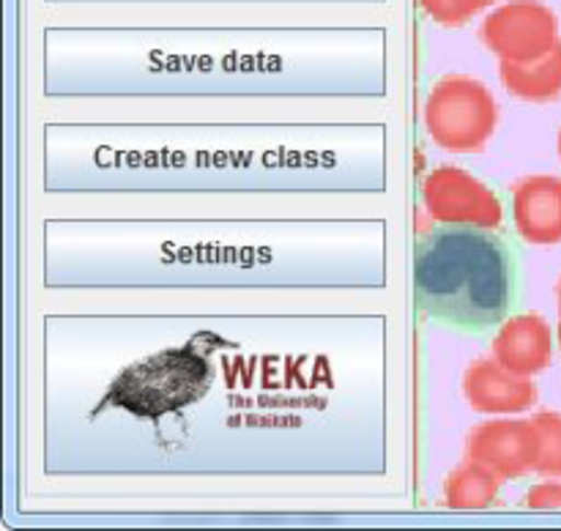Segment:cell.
Listing matches in <instances>:
<instances>
[{
    "label": "cell",
    "mask_w": 561,
    "mask_h": 531,
    "mask_svg": "<svg viewBox=\"0 0 561 531\" xmlns=\"http://www.w3.org/2000/svg\"><path fill=\"white\" fill-rule=\"evenodd\" d=\"M414 290L420 310L444 326H502L518 296L515 250L491 228L442 224L416 244Z\"/></svg>",
    "instance_id": "cell-1"
},
{
    "label": "cell",
    "mask_w": 561,
    "mask_h": 531,
    "mask_svg": "<svg viewBox=\"0 0 561 531\" xmlns=\"http://www.w3.org/2000/svg\"><path fill=\"white\" fill-rule=\"evenodd\" d=\"M211 381V361L195 345H181L146 356L137 365L121 370L104 400L142 419H159L164 414H179L181 408L206 397Z\"/></svg>",
    "instance_id": "cell-2"
},
{
    "label": "cell",
    "mask_w": 561,
    "mask_h": 531,
    "mask_svg": "<svg viewBox=\"0 0 561 531\" xmlns=\"http://www.w3.org/2000/svg\"><path fill=\"white\" fill-rule=\"evenodd\" d=\"M499 126V104L474 77L449 74L433 85L425 102V129L438 148L480 151Z\"/></svg>",
    "instance_id": "cell-3"
},
{
    "label": "cell",
    "mask_w": 561,
    "mask_h": 531,
    "mask_svg": "<svg viewBox=\"0 0 561 531\" xmlns=\"http://www.w3.org/2000/svg\"><path fill=\"white\" fill-rule=\"evenodd\" d=\"M480 38L502 60L529 64L559 42V16L540 0H510L482 20Z\"/></svg>",
    "instance_id": "cell-4"
},
{
    "label": "cell",
    "mask_w": 561,
    "mask_h": 531,
    "mask_svg": "<svg viewBox=\"0 0 561 531\" xmlns=\"http://www.w3.org/2000/svg\"><path fill=\"white\" fill-rule=\"evenodd\" d=\"M422 203L427 213L442 224H474V228H502L504 206L491 186L463 168L444 164L422 184Z\"/></svg>",
    "instance_id": "cell-5"
},
{
    "label": "cell",
    "mask_w": 561,
    "mask_h": 531,
    "mask_svg": "<svg viewBox=\"0 0 561 531\" xmlns=\"http://www.w3.org/2000/svg\"><path fill=\"white\" fill-rule=\"evenodd\" d=\"M540 432L531 419H491L471 427L466 460L482 463L502 480H520L535 471Z\"/></svg>",
    "instance_id": "cell-6"
},
{
    "label": "cell",
    "mask_w": 561,
    "mask_h": 531,
    "mask_svg": "<svg viewBox=\"0 0 561 531\" xmlns=\"http://www.w3.org/2000/svg\"><path fill=\"white\" fill-rule=\"evenodd\" d=\"M513 219L520 239L537 246L561 244V178L526 175L513 186Z\"/></svg>",
    "instance_id": "cell-7"
},
{
    "label": "cell",
    "mask_w": 561,
    "mask_h": 531,
    "mask_svg": "<svg viewBox=\"0 0 561 531\" xmlns=\"http://www.w3.org/2000/svg\"><path fill=\"white\" fill-rule=\"evenodd\" d=\"M493 359L524 378L548 370L553 359V332L546 318L537 312L507 318L493 337Z\"/></svg>",
    "instance_id": "cell-8"
},
{
    "label": "cell",
    "mask_w": 561,
    "mask_h": 531,
    "mask_svg": "<svg viewBox=\"0 0 561 531\" xmlns=\"http://www.w3.org/2000/svg\"><path fill=\"white\" fill-rule=\"evenodd\" d=\"M463 394L480 414H524L540 392L531 378L504 370L496 359H477L463 376Z\"/></svg>",
    "instance_id": "cell-9"
},
{
    "label": "cell",
    "mask_w": 561,
    "mask_h": 531,
    "mask_svg": "<svg viewBox=\"0 0 561 531\" xmlns=\"http://www.w3.org/2000/svg\"><path fill=\"white\" fill-rule=\"evenodd\" d=\"M499 77L507 85V91L513 96L524 99V102H557L561 96V38L553 44L551 53H546L537 60H529V64L502 60Z\"/></svg>",
    "instance_id": "cell-10"
},
{
    "label": "cell",
    "mask_w": 561,
    "mask_h": 531,
    "mask_svg": "<svg viewBox=\"0 0 561 531\" xmlns=\"http://www.w3.org/2000/svg\"><path fill=\"white\" fill-rule=\"evenodd\" d=\"M502 476L482 463L466 460L444 480V504L449 509H488L496 504Z\"/></svg>",
    "instance_id": "cell-11"
},
{
    "label": "cell",
    "mask_w": 561,
    "mask_h": 531,
    "mask_svg": "<svg viewBox=\"0 0 561 531\" xmlns=\"http://www.w3.org/2000/svg\"><path fill=\"white\" fill-rule=\"evenodd\" d=\"M540 432V454H537L535 474L561 480V414L557 411H540L531 416Z\"/></svg>",
    "instance_id": "cell-12"
},
{
    "label": "cell",
    "mask_w": 561,
    "mask_h": 531,
    "mask_svg": "<svg viewBox=\"0 0 561 531\" xmlns=\"http://www.w3.org/2000/svg\"><path fill=\"white\" fill-rule=\"evenodd\" d=\"M493 3H499V0H420L422 11L433 22L447 27L466 25V22L474 20L482 9H488Z\"/></svg>",
    "instance_id": "cell-13"
},
{
    "label": "cell",
    "mask_w": 561,
    "mask_h": 531,
    "mask_svg": "<svg viewBox=\"0 0 561 531\" xmlns=\"http://www.w3.org/2000/svg\"><path fill=\"white\" fill-rule=\"evenodd\" d=\"M524 504L529 509H561V482L551 480L537 482L529 493H526Z\"/></svg>",
    "instance_id": "cell-14"
},
{
    "label": "cell",
    "mask_w": 561,
    "mask_h": 531,
    "mask_svg": "<svg viewBox=\"0 0 561 531\" xmlns=\"http://www.w3.org/2000/svg\"><path fill=\"white\" fill-rule=\"evenodd\" d=\"M557 337H559V348H561V310H559V326H557Z\"/></svg>",
    "instance_id": "cell-15"
},
{
    "label": "cell",
    "mask_w": 561,
    "mask_h": 531,
    "mask_svg": "<svg viewBox=\"0 0 561 531\" xmlns=\"http://www.w3.org/2000/svg\"><path fill=\"white\" fill-rule=\"evenodd\" d=\"M557 296H559V310H561V279H559V288H557Z\"/></svg>",
    "instance_id": "cell-16"
},
{
    "label": "cell",
    "mask_w": 561,
    "mask_h": 531,
    "mask_svg": "<svg viewBox=\"0 0 561 531\" xmlns=\"http://www.w3.org/2000/svg\"><path fill=\"white\" fill-rule=\"evenodd\" d=\"M559 157H561V131H559Z\"/></svg>",
    "instance_id": "cell-17"
}]
</instances>
